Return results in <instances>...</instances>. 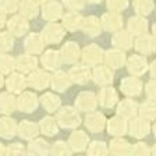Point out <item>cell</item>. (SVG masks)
Returning <instances> with one entry per match:
<instances>
[{
	"label": "cell",
	"instance_id": "ac0fdd59",
	"mask_svg": "<svg viewBox=\"0 0 156 156\" xmlns=\"http://www.w3.org/2000/svg\"><path fill=\"white\" fill-rule=\"evenodd\" d=\"M105 64L107 67H110L112 70H119V68H123L127 63V56L124 53V50L121 49H109L105 52V58H103Z\"/></svg>",
	"mask_w": 156,
	"mask_h": 156
},
{
	"label": "cell",
	"instance_id": "94428289",
	"mask_svg": "<svg viewBox=\"0 0 156 156\" xmlns=\"http://www.w3.org/2000/svg\"><path fill=\"white\" fill-rule=\"evenodd\" d=\"M152 131H153V135H155V138H156V120H155V123H153V126H152Z\"/></svg>",
	"mask_w": 156,
	"mask_h": 156
},
{
	"label": "cell",
	"instance_id": "3957f363",
	"mask_svg": "<svg viewBox=\"0 0 156 156\" xmlns=\"http://www.w3.org/2000/svg\"><path fill=\"white\" fill-rule=\"evenodd\" d=\"M105 58V50L98 43H89L81 50V60L89 67L102 64Z\"/></svg>",
	"mask_w": 156,
	"mask_h": 156
},
{
	"label": "cell",
	"instance_id": "484cf974",
	"mask_svg": "<svg viewBox=\"0 0 156 156\" xmlns=\"http://www.w3.org/2000/svg\"><path fill=\"white\" fill-rule=\"evenodd\" d=\"M117 102H119V94L116 88H113L112 85L102 87V89L98 94V103L103 109H112L117 105Z\"/></svg>",
	"mask_w": 156,
	"mask_h": 156
},
{
	"label": "cell",
	"instance_id": "7bdbcfd3",
	"mask_svg": "<svg viewBox=\"0 0 156 156\" xmlns=\"http://www.w3.org/2000/svg\"><path fill=\"white\" fill-rule=\"evenodd\" d=\"M16 71V58L9 53H0V73L3 75H9Z\"/></svg>",
	"mask_w": 156,
	"mask_h": 156
},
{
	"label": "cell",
	"instance_id": "7c38bea8",
	"mask_svg": "<svg viewBox=\"0 0 156 156\" xmlns=\"http://www.w3.org/2000/svg\"><path fill=\"white\" fill-rule=\"evenodd\" d=\"M134 48L136 53L142 56H151L156 52V39L151 34H142V35L135 36L134 39Z\"/></svg>",
	"mask_w": 156,
	"mask_h": 156
},
{
	"label": "cell",
	"instance_id": "d4e9b609",
	"mask_svg": "<svg viewBox=\"0 0 156 156\" xmlns=\"http://www.w3.org/2000/svg\"><path fill=\"white\" fill-rule=\"evenodd\" d=\"M116 106V113L120 114L124 119H127V120H131L135 116H138L140 105L134 101V98H126L123 101H119Z\"/></svg>",
	"mask_w": 156,
	"mask_h": 156
},
{
	"label": "cell",
	"instance_id": "8d00e7d4",
	"mask_svg": "<svg viewBox=\"0 0 156 156\" xmlns=\"http://www.w3.org/2000/svg\"><path fill=\"white\" fill-rule=\"evenodd\" d=\"M17 109V96L11 92H0V114L10 116Z\"/></svg>",
	"mask_w": 156,
	"mask_h": 156
},
{
	"label": "cell",
	"instance_id": "1f68e13d",
	"mask_svg": "<svg viewBox=\"0 0 156 156\" xmlns=\"http://www.w3.org/2000/svg\"><path fill=\"white\" fill-rule=\"evenodd\" d=\"M18 123L11 116L0 117V138L3 140H13L17 135Z\"/></svg>",
	"mask_w": 156,
	"mask_h": 156
},
{
	"label": "cell",
	"instance_id": "7a4b0ae2",
	"mask_svg": "<svg viewBox=\"0 0 156 156\" xmlns=\"http://www.w3.org/2000/svg\"><path fill=\"white\" fill-rule=\"evenodd\" d=\"M43 42L48 45H57L64 39L66 36V29L62 24L58 23H48L43 27L42 32H41Z\"/></svg>",
	"mask_w": 156,
	"mask_h": 156
},
{
	"label": "cell",
	"instance_id": "d6986e66",
	"mask_svg": "<svg viewBox=\"0 0 156 156\" xmlns=\"http://www.w3.org/2000/svg\"><path fill=\"white\" fill-rule=\"evenodd\" d=\"M6 27L9 29V32L13 36H24L28 34L29 31V23L25 17H23L21 14L20 16H13L11 18L7 20Z\"/></svg>",
	"mask_w": 156,
	"mask_h": 156
},
{
	"label": "cell",
	"instance_id": "f6af8a7d",
	"mask_svg": "<svg viewBox=\"0 0 156 156\" xmlns=\"http://www.w3.org/2000/svg\"><path fill=\"white\" fill-rule=\"evenodd\" d=\"M14 48V36L9 31L0 32V53H9Z\"/></svg>",
	"mask_w": 156,
	"mask_h": 156
},
{
	"label": "cell",
	"instance_id": "f1b7e54d",
	"mask_svg": "<svg viewBox=\"0 0 156 156\" xmlns=\"http://www.w3.org/2000/svg\"><path fill=\"white\" fill-rule=\"evenodd\" d=\"M84 18L85 17L81 13H78V11H67L62 17V25L68 32H75V31L82 28Z\"/></svg>",
	"mask_w": 156,
	"mask_h": 156
},
{
	"label": "cell",
	"instance_id": "30bf717a",
	"mask_svg": "<svg viewBox=\"0 0 156 156\" xmlns=\"http://www.w3.org/2000/svg\"><path fill=\"white\" fill-rule=\"evenodd\" d=\"M39 106V98L32 91H24L17 96V109L23 113H34Z\"/></svg>",
	"mask_w": 156,
	"mask_h": 156
},
{
	"label": "cell",
	"instance_id": "ab89813d",
	"mask_svg": "<svg viewBox=\"0 0 156 156\" xmlns=\"http://www.w3.org/2000/svg\"><path fill=\"white\" fill-rule=\"evenodd\" d=\"M138 116L144 117L149 121H155L156 120V101L152 99H148L144 103L140 105V109H138Z\"/></svg>",
	"mask_w": 156,
	"mask_h": 156
},
{
	"label": "cell",
	"instance_id": "74e56055",
	"mask_svg": "<svg viewBox=\"0 0 156 156\" xmlns=\"http://www.w3.org/2000/svg\"><path fill=\"white\" fill-rule=\"evenodd\" d=\"M18 11L27 20H32L41 13V7L35 0H20Z\"/></svg>",
	"mask_w": 156,
	"mask_h": 156
},
{
	"label": "cell",
	"instance_id": "4dcf8cb0",
	"mask_svg": "<svg viewBox=\"0 0 156 156\" xmlns=\"http://www.w3.org/2000/svg\"><path fill=\"white\" fill-rule=\"evenodd\" d=\"M27 153L28 156H49L50 155V144L45 138H38L29 141L27 145Z\"/></svg>",
	"mask_w": 156,
	"mask_h": 156
},
{
	"label": "cell",
	"instance_id": "836d02e7",
	"mask_svg": "<svg viewBox=\"0 0 156 156\" xmlns=\"http://www.w3.org/2000/svg\"><path fill=\"white\" fill-rule=\"evenodd\" d=\"M81 29L87 36H89V38H96V36H99L101 32L103 31V27H102L101 18H98L96 16H89V17H85L84 18Z\"/></svg>",
	"mask_w": 156,
	"mask_h": 156
},
{
	"label": "cell",
	"instance_id": "f546056e",
	"mask_svg": "<svg viewBox=\"0 0 156 156\" xmlns=\"http://www.w3.org/2000/svg\"><path fill=\"white\" fill-rule=\"evenodd\" d=\"M35 68H38V58L32 55L24 53L16 57V70L23 74H29Z\"/></svg>",
	"mask_w": 156,
	"mask_h": 156
},
{
	"label": "cell",
	"instance_id": "8fae6325",
	"mask_svg": "<svg viewBox=\"0 0 156 156\" xmlns=\"http://www.w3.org/2000/svg\"><path fill=\"white\" fill-rule=\"evenodd\" d=\"M68 75L71 78L73 84L85 85L92 80V70L89 66L84 64V63H75L68 70Z\"/></svg>",
	"mask_w": 156,
	"mask_h": 156
},
{
	"label": "cell",
	"instance_id": "ffe728a7",
	"mask_svg": "<svg viewBox=\"0 0 156 156\" xmlns=\"http://www.w3.org/2000/svg\"><path fill=\"white\" fill-rule=\"evenodd\" d=\"M41 63H42L45 70H49V71L58 70L63 64L60 50H56V49H48V50H45L41 55Z\"/></svg>",
	"mask_w": 156,
	"mask_h": 156
},
{
	"label": "cell",
	"instance_id": "f5cc1de1",
	"mask_svg": "<svg viewBox=\"0 0 156 156\" xmlns=\"http://www.w3.org/2000/svg\"><path fill=\"white\" fill-rule=\"evenodd\" d=\"M149 74H151V77L152 78H156V60H153L152 63L149 64Z\"/></svg>",
	"mask_w": 156,
	"mask_h": 156
},
{
	"label": "cell",
	"instance_id": "6da1fadb",
	"mask_svg": "<svg viewBox=\"0 0 156 156\" xmlns=\"http://www.w3.org/2000/svg\"><path fill=\"white\" fill-rule=\"evenodd\" d=\"M56 120L58 127L66 130H75L82 123L80 112L74 106H62L56 112Z\"/></svg>",
	"mask_w": 156,
	"mask_h": 156
},
{
	"label": "cell",
	"instance_id": "9a60e30c",
	"mask_svg": "<svg viewBox=\"0 0 156 156\" xmlns=\"http://www.w3.org/2000/svg\"><path fill=\"white\" fill-rule=\"evenodd\" d=\"M41 14L46 23H57L58 20H62L63 14H64L63 13V4L56 2V0H50L48 3L42 4Z\"/></svg>",
	"mask_w": 156,
	"mask_h": 156
},
{
	"label": "cell",
	"instance_id": "44dd1931",
	"mask_svg": "<svg viewBox=\"0 0 156 156\" xmlns=\"http://www.w3.org/2000/svg\"><path fill=\"white\" fill-rule=\"evenodd\" d=\"M68 145L71 146L73 152H84L87 151L88 145H89V135L85 133L84 130H73V133L68 136Z\"/></svg>",
	"mask_w": 156,
	"mask_h": 156
},
{
	"label": "cell",
	"instance_id": "60d3db41",
	"mask_svg": "<svg viewBox=\"0 0 156 156\" xmlns=\"http://www.w3.org/2000/svg\"><path fill=\"white\" fill-rule=\"evenodd\" d=\"M109 145L105 141H92L87 148V156H109Z\"/></svg>",
	"mask_w": 156,
	"mask_h": 156
},
{
	"label": "cell",
	"instance_id": "9f6ffc18",
	"mask_svg": "<svg viewBox=\"0 0 156 156\" xmlns=\"http://www.w3.org/2000/svg\"><path fill=\"white\" fill-rule=\"evenodd\" d=\"M0 156H6V146L0 142Z\"/></svg>",
	"mask_w": 156,
	"mask_h": 156
},
{
	"label": "cell",
	"instance_id": "ee69618b",
	"mask_svg": "<svg viewBox=\"0 0 156 156\" xmlns=\"http://www.w3.org/2000/svg\"><path fill=\"white\" fill-rule=\"evenodd\" d=\"M49 156H73V149L66 141H56L50 145V155Z\"/></svg>",
	"mask_w": 156,
	"mask_h": 156
},
{
	"label": "cell",
	"instance_id": "7dc6e473",
	"mask_svg": "<svg viewBox=\"0 0 156 156\" xmlns=\"http://www.w3.org/2000/svg\"><path fill=\"white\" fill-rule=\"evenodd\" d=\"M20 0H0V10L6 14H14L18 11Z\"/></svg>",
	"mask_w": 156,
	"mask_h": 156
},
{
	"label": "cell",
	"instance_id": "db71d44e",
	"mask_svg": "<svg viewBox=\"0 0 156 156\" xmlns=\"http://www.w3.org/2000/svg\"><path fill=\"white\" fill-rule=\"evenodd\" d=\"M6 23H7V14L0 10V29L6 25Z\"/></svg>",
	"mask_w": 156,
	"mask_h": 156
},
{
	"label": "cell",
	"instance_id": "816d5d0a",
	"mask_svg": "<svg viewBox=\"0 0 156 156\" xmlns=\"http://www.w3.org/2000/svg\"><path fill=\"white\" fill-rule=\"evenodd\" d=\"M145 94L148 99L156 101V78H151L145 84Z\"/></svg>",
	"mask_w": 156,
	"mask_h": 156
},
{
	"label": "cell",
	"instance_id": "b9f144b4",
	"mask_svg": "<svg viewBox=\"0 0 156 156\" xmlns=\"http://www.w3.org/2000/svg\"><path fill=\"white\" fill-rule=\"evenodd\" d=\"M133 6H134L135 14L146 17L153 11V9H155V2H153V0H134Z\"/></svg>",
	"mask_w": 156,
	"mask_h": 156
},
{
	"label": "cell",
	"instance_id": "2e32d148",
	"mask_svg": "<svg viewBox=\"0 0 156 156\" xmlns=\"http://www.w3.org/2000/svg\"><path fill=\"white\" fill-rule=\"evenodd\" d=\"M106 130L110 136H124L128 133V120L116 113L113 117L107 119Z\"/></svg>",
	"mask_w": 156,
	"mask_h": 156
},
{
	"label": "cell",
	"instance_id": "680465c9",
	"mask_svg": "<svg viewBox=\"0 0 156 156\" xmlns=\"http://www.w3.org/2000/svg\"><path fill=\"white\" fill-rule=\"evenodd\" d=\"M88 3H92V4H99L102 0H87Z\"/></svg>",
	"mask_w": 156,
	"mask_h": 156
},
{
	"label": "cell",
	"instance_id": "d6a6232c",
	"mask_svg": "<svg viewBox=\"0 0 156 156\" xmlns=\"http://www.w3.org/2000/svg\"><path fill=\"white\" fill-rule=\"evenodd\" d=\"M73 81L68 73L63 71V70H56L55 74L50 78V87L52 89H55L56 92H64L67 91L68 88L71 87Z\"/></svg>",
	"mask_w": 156,
	"mask_h": 156
},
{
	"label": "cell",
	"instance_id": "5bb4252c",
	"mask_svg": "<svg viewBox=\"0 0 156 156\" xmlns=\"http://www.w3.org/2000/svg\"><path fill=\"white\" fill-rule=\"evenodd\" d=\"M92 81L99 87H109L113 85L114 74L110 67L106 64H99L92 68Z\"/></svg>",
	"mask_w": 156,
	"mask_h": 156
},
{
	"label": "cell",
	"instance_id": "8992f818",
	"mask_svg": "<svg viewBox=\"0 0 156 156\" xmlns=\"http://www.w3.org/2000/svg\"><path fill=\"white\" fill-rule=\"evenodd\" d=\"M120 91L127 98H136L142 94L144 82L140 77H135V75L124 77L120 81Z\"/></svg>",
	"mask_w": 156,
	"mask_h": 156
},
{
	"label": "cell",
	"instance_id": "277c9868",
	"mask_svg": "<svg viewBox=\"0 0 156 156\" xmlns=\"http://www.w3.org/2000/svg\"><path fill=\"white\" fill-rule=\"evenodd\" d=\"M50 78L52 75L45 68H35L32 73H29L27 77L28 87L35 91H45L50 87Z\"/></svg>",
	"mask_w": 156,
	"mask_h": 156
},
{
	"label": "cell",
	"instance_id": "4316f807",
	"mask_svg": "<svg viewBox=\"0 0 156 156\" xmlns=\"http://www.w3.org/2000/svg\"><path fill=\"white\" fill-rule=\"evenodd\" d=\"M134 39H135L134 35L128 29H120V31L114 32L112 36V45H113V48L121 49L126 52L134 46Z\"/></svg>",
	"mask_w": 156,
	"mask_h": 156
},
{
	"label": "cell",
	"instance_id": "cb8c5ba5",
	"mask_svg": "<svg viewBox=\"0 0 156 156\" xmlns=\"http://www.w3.org/2000/svg\"><path fill=\"white\" fill-rule=\"evenodd\" d=\"M45 46H46V43L43 42L41 34H36V32L28 34L27 38H25V41H24V49H25V53L32 55V56L42 55L43 50H45Z\"/></svg>",
	"mask_w": 156,
	"mask_h": 156
},
{
	"label": "cell",
	"instance_id": "e575fe53",
	"mask_svg": "<svg viewBox=\"0 0 156 156\" xmlns=\"http://www.w3.org/2000/svg\"><path fill=\"white\" fill-rule=\"evenodd\" d=\"M39 105L45 109V112L52 114L56 113L62 107V99L55 92H45L42 96L39 98Z\"/></svg>",
	"mask_w": 156,
	"mask_h": 156
},
{
	"label": "cell",
	"instance_id": "681fc988",
	"mask_svg": "<svg viewBox=\"0 0 156 156\" xmlns=\"http://www.w3.org/2000/svg\"><path fill=\"white\" fill-rule=\"evenodd\" d=\"M130 156H151V148L145 142H136L133 145Z\"/></svg>",
	"mask_w": 156,
	"mask_h": 156
},
{
	"label": "cell",
	"instance_id": "5b68a950",
	"mask_svg": "<svg viewBox=\"0 0 156 156\" xmlns=\"http://www.w3.org/2000/svg\"><path fill=\"white\" fill-rule=\"evenodd\" d=\"M98 95L92 91H82L77 95L74 102V107L78 112H84V113H89V112L96 110L98 107Z\"/></svg>",
	"mask_w": 156,
	"mask_h": 156
},
{
	"label": "cell",
	"instance_id": "52a82bcc",
	"mask_svg": "<svg viewBox=\"0 0 156 156\" xmlns=\"http://www.w3.org/2000/svg\"><path fill=\"white\" fill-rule=\"evenodd\" d=\"M151 130H152L151 121L141 116H135L134 119L128 120V133L133 138L142 140L151 133Z\"/></svg>",
	"mask_w": 156,
	"mask_h": 156
},
{
	"label": "cell",
	"instance_id": "91938a15",
	"mask_svg": "<svg viewBox=\"0 0 156 156\" xmlns=\"http://www.w3.org/2000/svg\"><path fill=\"white\" fill-rule=\"evenodd\" d=\"M152 35L155 36V39H156V23L152 25Z\"/></svg>",
	"mask_w": 156,
	"mask_h": 156
},
{
	"label": "cell",
	"instance_id": "6f0895ef",
	"mask_svg": "<svg viewBox=\"0 0 156 156\" xmlns=\"http://www.w3.org/2000/svg\"><path fill=\"white\" fill-rule=\"evenodd\" d=\"M151 156H156V144L151 148Z\"/></svg>",
	"mask_w": 156,
	"mask_h": 156
},
{
	"label": "cell",
	"instance_id": "7402d4cb",
	"mask_svg": "<svg viewBox=\"0 0 156 156\" xmlns=\"http://www.w3.org/2000/svg\"><path fill=\"white\" fill-rule=\"evenodd\" d=\"M109 145V153L112 156H130L131 155V145L124 136H112Z\"/></svg>",
	"mask_w": 156,
	"mask_h": 156
},
{
	"label": "cell",
	"instance_id": "c3c4849f",
	"mask_svg": "<svg viewBox=\"0 0 156 156\" xmlns=\"http://www.w3.org/2000/svg\"><path fill=\"white\" fill-rule=\"evenodd\" d=\"M106 6L109 11L121 13L128 7V0H106Z\"/></svg>",
	"mask_w": 156,
	"mask_h": 156
},
{
	"label": "cell",
	"instance_id": "4fadbf2b",
	"mask_svg": "<svg viewBox=\"0 0 156 156\" xmlns=\"http://www.w3.org/2000/svg\"><path fill=\"white\" fill-rule=\"evenodd\" d=\"M60 55H62L63 64H75L81 58V49L80 45L74 41H67L60 48Z\"/></svg>",
	"mask_w": 156,
	"mask_h": 156
},
{
	"label": "cell",
	"instance_id": "e0dca14e",
	"mask_svg": "<svg viewBox=\"0 0 156 156\" xmlns=\"http://www.w3.org/2000/svg\"><path fill=\"white\" fill-rule=\"evenodd\" d=\"M4 87L7 88V91L11 92L14 95H20L21 92H24L28 87V81H27V77L23 73L14 71L11 74H9V77L6 78V84Z\"/></svg>",
	"mask_w": 156,
	"mask_h": 156
},
{
	"label": "cell",
	"instance_id": "83f0119b",
	"mask_svg": "<svg viewBox=\"0 0 156 156\" xmlns=\"http://www.w3.org/2000/svg\"><path fill=\"white\" fill-rule=\"evenodd\" d=\"M39 124L34 123L31 120H23L18 123V128H17V135L24 141H32L39 135Z\"/></svg>",
	"mask_w": 156,
	"mask_h": 156
},
{
	"label": "cell",
	"instance_id": "603a6c76",
	"mask_svg": "<svg viewBox=\"0 0 156 156\" xmlns=\"http://www.w3.org/2000/svg\"><path fill=\"white\" fill-rule=\"evenodd\" d=\"M102 21V27H103L105 31H107V32H117V31H120V29H123V16H121L120 13H116V11H107V13H105L103 16H102L101 18Z\"/></svg>",
	"mask_w": 156,
	"mask_h": 156
},
{
	"label": "cell",
	"instance_id": "f907efd6",
	"mask_svg": "<svg viewBox=\"0 0 156 156\" xmlns=\"http://www.w3.org/2000/svg\"><path fill=\"white\" fill-rule=\"evenodd\" d=\"M87 3V0H63V6L68 11H81V10H84Z\"/></svg>",
	"mask_w": 156,
	"mask_h": 156
},
{
	"label": "cell",
	"instance_id": "6125c7cd",
	"mask_svg": "<svg viewBox=\"0 0 156 156\" xmlns=\"http://www.w3.org/2000/svg\"><path fill=\"white\" fill-rule=\"evenodd\" d=\"M35 2L39 4H45V3H48V2H50V0H35Z\"/></svg>",
	"mask_w": 156,
	"mask_h": 156
},
{
	"label": "cell",
	"instance_id": "ba28073f",
	"mask_svg": "<svg viewBox=\"0 0 156 156\" xmlns=\"http://www.w3.org/2000/svg\"><path fill=\"white\" fill-rule=\"evenodd\" d=\"M106 123H107L106 116L96 110L89 112V113H87V116L84 117L85 128L92 134H99L103 130H106Z\"/></svg>",
	"mask_w": 156,
	"mask_h": 156
},
{
	"label": "cell",
	"instance_id": "9c48e42d",
	"mask_svg": "<svg viewBox=\"0 0 156 156\" xmlns=\"http://www.w3.org/2000/svg\"><path fill=\"white\" fill-rule=\"evenodd\" d=\"M127 71L130 73L131 75L135 77H142L148 70H149V64L146 60V56H142L140 53L131 55L130 57H127V63H126Z\"/></svg>",
	"mask_w": 156,
	"mask_h": 156
},
{
	"label": "cell",
	"instance_id": "11a10c76",
	"mask_svg": "<svg viewBox=\"0 0 156 156\" xmlns=\"http://www.w3.org/2000/svg\"><path fill=\"white\" fill-rule=\"evenodd\" d=\"M4 84H6V78H4V75L0 73V89L4 87Z\"/></svg>",
	"mask_w": 156,
	"mask_h": 156
},
{
	"label": "cell",
	"instance_id": "bcb514c9",
	"mask_svg": "<svg viewBox=\"0 0 156 156\" xmlns=\"http://www.w3.org/2000/svg\"><path fill=\"white\" fill-rule=\"evenodd\" d=\"M6 156H28L27 146L20 142H13L6 146Z\"/></svg>",
	"mask_w": 156,
	"mask_h": 156
},
{
	"label": "cell",
	"instance_id": "f35d334b",
	"mask_svg": "<svg viewBox=\"0 0 156 156\" xmlns=\"http://www.w3.org/2000/svg\"><path fill=\"white\" fill-rule=\"evenodd\" d=\"M39 131L45 136H55L58 133V124L56 117L53 116H45L39 121Z\"/></svg>",
	"mask_w": 156,
	"mask_h": 156
},
{
	"label": "cell",
	"instance_id": "d590c367",
	"mask_svg": "<svg viewBox=\"0 0 156 156\" xmlns=\"http://www.w3.org/2000/svg\"><path fill=\"white\" fill-rule=\"evenodd\" d=\"M148 28H149L148 20L142 16H138V14L134 17H130L128 21H127V29H128L134 36L146 34L148 32Z\"/></svg>",
	"mask_w": 156,
	"mask_h": 156
}]
</instances>
